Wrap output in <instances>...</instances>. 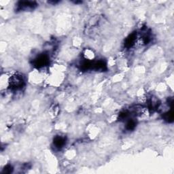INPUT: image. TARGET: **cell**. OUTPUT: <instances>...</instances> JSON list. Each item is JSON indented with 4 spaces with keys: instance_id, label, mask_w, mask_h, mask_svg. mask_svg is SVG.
Masks as SVG:
<instances>
[{
    "instance_id": "3957f363",
    "label": "cell",
    "mask_w": 174,
    "mask_h": 174,
    "mask_svg": "<svg viewBox=\"0 0 174 174\" xmlns=\"http://www.w3.org/2000/svg\"><path fill=\"white\" fill-rule=\"evenodd\" d=\"M48 62L49 59L48 55L42 54L38 56V57L36 59L35 61H34V65L38 67H42L46 66V65H48Z\"/></svg>"
},
{
    "instance_id": "277c9868",
    "label": "cell",
    "mask_w": 174,
    "mask_h": 174,
    "mask_svg": "<svg viewBox=\"0 0 174 174\" xmlns=\"http://www.w3.org/2000/svg\"><path fill=\"white\" fill-rule=\"evenodd\" d=\"M54 145L55 148L60 149L65 144V139L61 136H57L54 139Z\"/></svg>"
},
{
    "instance_id": "6da1fadb",
    "label": "cell",
    "mask_w": 174,
    "mask_h": 174,
    "mask_svg": "<svg viewBox=\"0 0 174 174\" xmlns=\"http://www.w3.org/2000/svg\"><path fill=\"white\" fill-rule=\"evenodd\" d=\"M9 85L12 89L18 90L21 89L24 85L23 78L19 74H14L9 78Z\"/></svg>"
},
{
    "instance_id": "7a4b0ae2",
    "label": "cell",
    "mask_w": 174,
    "mask_h": 174,
    "mask_svg": "<svg viewBox=\"0 0 174 174\" xmlns=\"http://www.w3.org/2000/svg\"><path fill=\"white\" fill-rule=\"evenodd\" d=\"M38 6L36 2L32 1H22L17 4V9L19 10H33Z\"/></svg>"
},
{
    "instance_id": "8992f818",
    "label": "cell",
    "mask_w": 174,
    "mask_h": 174,
    "mask_svg": "<svg viewBox=\"0 0 174 174\" xmlns=\"http://www.w3.org/2000/svg\"><path fill=\"white\" fill-rule=\"evenodd\" d=\"M84 56H85L86 60L90 61V60H91L93 57H94V54H93V51H90V50H86L85 52V54H84Z\"/></svg>"
},
{
    "instance_id": "52a82bcc",
    "label": "cell",
    "mask_w": 174,
    "mask_h": 174,
    "mask_svg": "<svg viewBox=\"0 0 174 174\" xmlns=\"http://www.w3.org/2000/svg\"><path fill=\"white\" fill-rule=\"evenodd\" d=\"M135 125H136L135 121H134L133 120H130L127 123L126 128L127 130H133L135 127Z\"/></svg>"
},
{
    "instance_id": "5b68a950",
    "label": "cell",
    "mask_w": 174,
    "mask_h": 174,
    "mask_svg": "<svg viewBox=\"0 0 174 174\" xmlns=\"http://www.w3.org/2000/svg\"><path fill=\"white\" fill-rule=\"evenodd\" d=\"M164 119L165 120H167V122L172 123L173 120V110H171L167 112L164 114Z\"/></svg>"
}]
</instances>
